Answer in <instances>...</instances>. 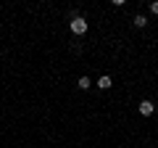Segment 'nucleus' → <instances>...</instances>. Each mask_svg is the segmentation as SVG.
<instances>
[{
  "label": "nucleus",
  "mask_w": 158,
  "mask_h": 148,
  "mask_svg": "<svg viewBox=\"0 0 158 148\" xmlns=\"http://www.w3.org/2000/svg\"><path fill=\"white\" fill-rule=\"evenodd\" d=\"M87 27H90V24H87V19H82V16H77V19H71V21H69V29H71L74 34H85Z\"/></svg>",
  "instance_id": "f257e3e1"
},
{
  "label": "nucleus",
  "mask_w": 158,
  "mask_h": 148,
  "mask_svg": "<svg viewBox=\"0 0 158 148\" xmlns=\"http://www.w3.org/2000/svg\"><path fill=\"white\" fill-rule=\"evenodd\" d=\"M153 111H156V106H153V101H140V114H142V116H150Z\"/></svg>",
  "instance_id": "f03ea898"
},
{
  "label": "nucleus",
  "mask_w": 158,
  "mask_h": 148,
  "mask_svg": "<svg viewBox=\"0 0 158 148\" xmlns=\"http://www.w3.org/2000/svg\"><path fill=\"white\" fill-rule=\"evenodd\" d=\"M98 87H100V90H108V87H111V77H108V74H103L100 80H98Z\"/></svg>",
  "instance_id": "7ed1b4c3"
},
{
  "label": "nucleus",
  "mask_w": 158,
  "mask_h": 148,
  "mask_svg": "<svg viewBox=\"0 0 158 148\" xmlns=\"http://www.w3.org/2000/svg\"><path fill=\"white\" fill-rule=\"evenodd\" d=\"M132 24H135L137 29H142V27H148V19L142 16V13H140V16H135V21H132Z\"/></svg>",
  "instance_id": "20e7f679"
},
{
  "label": "nucleus",
  "mask_w": 158,
  "mask_h": 148,
  "mask_svg": "<svg viewBox=\"0 0 158 148\" xmlns=\"http://www.w3.org/2000/svg\"><path fill=\"white\" fill-rule=\"evenodd\" d=\"M79 90H90V77H79Z\"/></svg>",
  "instance_id": "39448f33"
},
{
  "label": "nucleus",
  "mask_w": 158,
  "mask_h": 148,
  "mask_svg": "<svg viewBox=\"0 0 158 148\" xmlns=\"http://www.w3.org/2000/svg\"><path fill=\"white\" fill-rule=\"evenodd\" d=\"M150 13H153V16H158V0H153V3H150Z\"/></svg>",
  "instance_id": "423d86ee"
}]
</instances>
